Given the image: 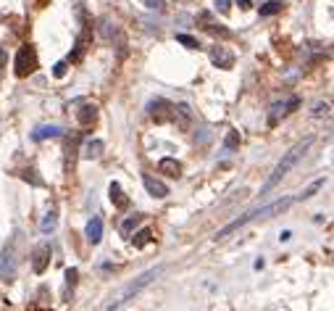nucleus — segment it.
<instances>
[{"instance_id":"7c9ffc66","label":"nucleus","mask_w":334,"mask_h":311,"mask_svg":"<svg viewBox=\"0 0 334 311\" xmlns=\"http://www.w3.org/2000/svg\"><path fill=\"white\" fill-rule=\"evenodd\" d=\"M216 8L221 11V14H226V11H229V0H216Z\"/></svg>"},{"instance_id":"a878e982","label":"nucleus","mask_w":334,"mask_h":311,"mask_svg":"<svg viewBox=\"0 0 334 311\" xmlns=\"http://www.w3.org/2000/svg\"><path fill=\"white\" fill-rule=\"evenodd\" d=\"M66 72H68V64H66V61H58V64L53 66V77H58V79L66 77Z\"/></svg>"},{"instance_id":"4be33fe9","label":"nucleus","mask_w":334,"mask_h":311,"mask_svg":"<svg viewBox=\"0 0 334 311\" xmlns=\"http://www.w3.org/2000/svg\"><path fill=\"white\" fill-rule=\"evenodd\" d=\"M324 182H326L324 177H318L316 182H310V188H308V190H305V193L300 195V201H308V198H313V193H316V190H321V188H324Z\"/></svg>"},{"instance_id":"bb28decb","label":"nucleus","mask_w":334,"mask_h":311,"mask_svg":"<svg viewBox=\"0 0 334 311\" xmlns=\"http://www.w3.org/2000/svg\"><path fill=\"white\" fill-rule=\"evenodd\" d=\"M145 6L150 11H160V8H163V0H145Z\"/></svg>"},{"instance_id":"ddd939ff","label":"nucleus","mask_w":334,"mask_h":311,"mask_svg":"<svg viewBox=\"0 0 334 311\" xmlns=\"http://www.w3.org/2000/svg\"><path fill=\"white\" fill-rule=\"evenodd\" d=\"M76 119H79V124H85V127H90L92 121L98 119V108L92 106V103H85L82 108L76 111Z\"/></svg>"},{"instance_id":"0eeeda50","label":"nucleus","mask_w":334,"mask_h":311,"mask_svg":"<svg viewBox=\"0 0 334 311\" xmlns=\"http://www.w3.org/2000/svg\"><path fill=\"white\" fill-rule=\"evenodd\" d=\"M297 106H300V100H297V98H287V100H282V103H274V106H271V113H269V127H276V124H279V116L290 113V111L297 108Z\"/></svg>"},{"instance_id":"a211bd4d","label":"nucleus","mask_w":334,"mask_h":311,"mask_svg":"<svg viewBox=\"0 0 334 311\" xmlns=\"http://www.w3.org/2000/svg\"><path fill=\"white\" fill-rule=\"evenodd\" d=\"M171 111H174V119H179V127H182V130H187L190 121H192V111H190V106H184V103H182V106L171 108Z\"/></svg>"},{"instance_id":"423d86ee","label":"nucleus","mask_w":334,"mask_h":311,"mask_svg":"<svg viewBox=\"0 0 334 311\" xmlns=\"http://www.w3.org/2000/svg\"><path fill=\"white\" fill-rule=\"evenodd\" d=\"M48 264H50V243L34 245V251H32V267H34V272L42 274L45 269H48Z\"/></svg>"},{"instance_id":"393cba45","label":"nucleus","mask_w":334,"mask_h":311,"mask_svg":"<svg viewBox=\"0 0 334 311\" xmlns=\"http://www.w3.org/2000/svg\"><path fill=\"white\" fill-rule=\"evenodd\" d=\"M137 224H140V216H137V214H134V216H129V219H126V222L121 224V232H124L126 237H129V235H132V229H134Z\"/></svg>"},{"instance_id":"412c9836","label":"nucleus","mask_w":334,"mask_h":311,"mask_svg":"<svg viewBox=\"0 0 334 311\" xmlns=\"http://www.w3.org/2000/svg\"><path fill=\"white\" fill-rule=\"evenodd\" d=\"M150 240H153V232H150V229H140V232L134 235V248H145Z\"/></svg>"},{"instance_id":"f03ea898","label":"nucleus","mask_w":334,"mask_h":311,"mask_svg":"<svg viewBox=\"0 0 334 311\" xmlns=\"http://www.w3.org/2000/svg\"><path fill=\"white\" fill-rule=\"evenodd\" d=\"M160 274H163V267H155V269L142 272L140 277H134L132 282H126L116 295H111V301H108V306H106V308H108V311H116V308H119V306H124L126 301H132L134 295H140V293H142V290H145V287L150 285L153 280H158V277H160Z\"/></svg>"},{"instance_id":"cd10ccee","label":"nucleus","mask_w":334,"mask_h":311,"mask_svg":"<svg viewBox=\"0 0 334 311\" xmlns=\"http://www.w3.org/2000/svg\"><path fill=\"white\" fill-rule=\"evenodd\" d=\"M66 282L74 287V282H76V269H66Z\"/></svg>"},{"instance_id":"b1692460","label":"nucleus","mask_w":334,"mask_h":311,"mask_svg":"<svg viewBox=\"0 0 334 311\" xmlns=\"http://www.w3.org/2000/svg\"><path fill=\"white\" fill-rule=\"evenodd\" d=\"M177 42H182L184 48H190V50H198L200 45H198V40L195 37H190V34H177Z\"/></svg>"},{"instance_id":"1a4fd4ad","label":"nucleus","mask_w":334,"mask_h":311,"mask_svg":"<svg viewBox=\"0 0 334 311\" xmlns=\"http://www.w3.org/2000/svg\"><path fill=\"white\" fill-rule=\"evenodd\" d=\"M171 108H174V106H171L169 100H163V98H158V100H153L150 106H147V111H150V116H153L155 121H166V119L171 116V113H169Z\"/></svg>"},{"instance_id":"473e14b6","label":"nucleus","mask_w":334,"mask_h":311,"mask_svg":"<svg viewBox=\"0 0 334 311\" xmlns=\"http://www.w3.org/2000/svg\"><path fill=\"white\" fill-rule=\"evenodd\" d=\"M6 61V53H3V48H0V64H3Z\"/></svg>"},{"instance_id":"c756f323","label":"nucleus","mask_w":334,"mask_h":311,"mask_svg":"<svg viewBox=\"0 0 334 311\" xmlns=\"http://www.w3.org/2000/svg\"><path fill=\"white\" fill-rule=\"evenodd\" d=\"M24 179H27V182L32 179V185H42V179H37V177H34V171H24Z\"/></svg>"},{"instance_id":"2eb2a0df","label":"nucleus","mask_w":334,"mask_h":311,"mask_svg":"<svg viewBox=\"0 0 334 311\" xmlns=\"http://www.w3.org/2000/svg\"><path fill=\"white\" fill-rule=\"evenodd\" d=\"M200 21H203V29L211 32V34H218V37H226L229 29H224V24H216V21H211V14H200Z\"/></svg>"},{"instance_id":"6e6552de","label":"nucleus","mask_w":334,"mask_h":311,"mask_svg":"<svg viewBox=\"0 0 334 311\" xmlns=\"http://www.w3.org/2000/svg\"><path fill=\"white\" fill-rule=\"evenodd\" d=\"M142 185H145V190L150 193L153 198H166V195H169V188L160 179H155L153 174H142Z\"/></svg>"},{"instance_id":"5701e85b","label":"nucleus","mask_w":334,"mask_h":311,"mask_svg":"<svg viewBox=\"0 0 334 311\" xmlns=\"http://www.w3.org/2000/svg\"><path fill=\"white\" fill-rule=\"evenodd\" d=\"M237 145H239V132L237 130H229L226 140H224V148H226V151H234Z\"/></svg>"},{"instance_id":"9b49d317","label":"nucleus","mask_w":334,"mask_h":311,"mask_svg":"<svg viewBox=\"0 0 334 311\" xmlns=\"http://www.w3.org/2000/svg\"><path fill=\"white\" fill-rule=\"evenodd\" d=\"M211 61H213V66H218V69H232L234 55L229 53L226 48H211Z\"/></svg>"},{"instance_id":"2f4dec72","label":"nucleus","mask_w":334,"mask_h":311,"mask_svg":"<svg viewBox=\"0 0 334 311\" xmlns=\"http://www.w3.org/2000/svg\"><path fill=\"white\" fill-rule=\"evenodd\" d=\"M237 6H239V8H242V11H247V8L253 6V0H237Z\"/></svg>"},{"instance_id":"39448f33","label":"nucleus","mask_w":334,"mask_h":311,"mask_svg":"<svg viewBox=\"0 0 334 311\" xmlns=\"http://www.w3.org/2000/svg\"><path fill=\"white\" fill-rule=\"evenodd\" d=\"M16 277V251L14 245H6L0 251V280L11 282Z\"/></svg>"},{"instance_id":"aec40b11","label":"nucleus","mask_w":334,"mask_h":311,"mask_svg":"<svg viewBox=\"0 0 334 311\" xmlns=\"http://www.w3.org/2000/svg\"><path fill=\"white\" fill-rule=\"evenodd\" d=\"M282 6H284L282 0H269V3L261 6V16H274V14H279Z\"/></svg>"},{"instance_id":"dca6fc26","label":"nucleus","mask_w":334,"mask_h":311,"mask_svg":"<svg viewBox=\"0 0 334 311\" xmlns=\"http://www.w3.org/2000/svg\"><path fill=\"white\" fill-rule=\"evenodd\" d=\"M108 195H111V201H113V206H119V209H126V195H124V190H121V185L119 182H111V188H108Z\"/></svg>"},{"instance_id":"f257e3e1","label":"nucleus","mask_w":334,"mask_h":311,"mask_svg":"<svg viewBox=\"0 0 334 311\" xmlns=\"http://www.w3.org/2000/svg\"><path fill=\"white\" fill-rule=\"evenodd\" d=\"M310 145H313V137H305V140H303V143H297V145L292 148L290 153H284V156H282V161H279V164L274 166L271 177L266 179V185L261 188V195H269V193H271V190H274L276 185H279V182H282V179L287 177V171H290V169H292V166L297 164V161H300V158H303V156L308 153V148H310Z\"/></svg>"},{"instance_id":"4468645a","label":"nucleus","mask_w":334,"mask_h":311,"mask_svg":"<svg viewBox=\"0 0 334 311\" xmlns=\"http://www.w3.org/2000/svg\"><path fill=\"white\" fill-rule=\"evenodd\" d=\"M158 169L163 171V174H169V177H179L182 174V164L177 158H160L158 161Z\"/></svg>"},{"instance_id":"f8f14e48","label":"nucleus","mask_w":334,"mask_h":311,"mask_svg":"<svg viewBox=\"0 0 334 311\" xmlns=\"http://www.w3.org/2000/svg\"><path fill=\"white\" fill-rule=\"evenodd\" d=\"M85 232H87V240H90V243L98 245L100 240H103V219H100V216H92L90 222H87V229H85Z\"/></svg>"},{"instance_id":"f3484780","label":"nucleus","mask_w":334,"mask_h":311,"mask_svg":"<svg viewBox=\"0 0 334 311\" xmlns=\"http://www.w3.org/2000/svg\"><path fill=\"white\" fill-rule=\"evenodd\" d=\"M103 148H106V145H103V140H87L85 148H82V156L85 158H100L103 156Z\"/></svg>"},{"instance_id":"7ed1b4c3","label":"nucleus","mask_w":334,"mask_h":311,"mask_svg":"<svg viewBox=\"0 0 334 311\" xmlns=\"http://www.w3.org/2000/svg\"><path fill=\"white\" fill-rule=\"evenodd\" d=\"M287 206H292V198H279V201H274V203H269V206H263V209H253V211H247L245 216H239V219H234V222H229L224 229H218V232H216V240L229 237L232 232H237L239 227H245L247 222H253V219H263V216H269V214L284 211Z\"/></svg>"},{"instance_id":"9d476101","label":"nucleus","mask_w":334,"mask_h":311,"mask_svg":"<svg viewBox=\"0 0 334 311\" xmlns=\"http://www.w3.org/2000/svg\"><path fill=\"white\" fill-rule=\"evenodd\" d=\"M63 135V130L58 124H42V127H37V130L32 132V140H37V143H42V140H50V137H61Z\"/></svg>"},{"instance_id":"6ab92c4d","label":"nucleus","mask_w":334,"mask_h":311,"mask_svg":"<svg viewBox=\"0 0 334 311\" xmlns=\"http://www.w3.org/2000/svg\"><path fill=\"white\" fill-rule=\"evenodd\" d=\"M55 224H58V214H55V211L50 209L48 214H45V219H42V224H40V229H42V232H45V235H48V232H53V229H55Z\"/></svg>"},{"instance_id":"c85d7f7f","label":"nucleus","mask_w":334,"mask_h":311,"mask_svg":"<svg viewBox=\"0 0 334 311\" xmlns=\"http://www.w3.org/2000/svg\"><path fill=\"white\" fill-rule=\"evenodd\" d=\"M313 113H316V116H321V113H329V106H326V103H324V106H321V103H316V106H313Z\"/></svg>"},{"instance_id":"20e7f679","label":"nucleus","mask_w":334,"mask_h":311,"mask_svg":"<svg viewBox=\"0 0 334 311\" xmlns=\"http://www.w3.org/2000/svg\"><path fill=\"white\" fill-rule=\"evenodd\" d=\"M14 69L19 77H27L37 69V50L32 45H21L19 53H16V61H14Z\"/></svg>"}]
</instances>
